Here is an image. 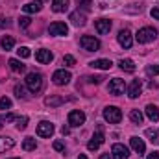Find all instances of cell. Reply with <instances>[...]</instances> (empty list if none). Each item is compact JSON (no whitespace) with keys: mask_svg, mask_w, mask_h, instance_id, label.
<instances>
[{"mask_svg":"<svg viewBox=\"0 0 159 159\" xmlns=\"http://www.w3.org/2000/svg\"><path fill=\"white\" fill-rule=\"evenodd\" d=\"M156 37H157V30H156V28H150V26H146V28H141V30L137 32V35H135L137 43H141V44L152 43Z\"/></svg>","mask_w":159,"mask_h":159,"instance_id":"cell-1","label":"cell"},{"mask_svg":"<svg viewBox=\"0 0 159 159\" xmlns=\"http://www.w3.org/2000/svg\"><path fill=\"white\" fill-rule=\"evenodd\" d=\"M26 87L30 89V93H39L41 89H43V76H41L39 72H30L28 76H26Z\"/></svg>","mask_w":159,"mask_h":159,"instance_id":"cell-2","label":"cell"},{"mask_svg":"<svg viewBox=\"0 0 159 159\" xmlns=\"http://www.w3.org/2000/svg\"><path fill=\"white\" fill-rule=\"evenodd\" d=\"M104 119L107 120L109 124H119L122 120V111H120L117 106H109L104 109Z\"/></svg>","mask_w":159,"mask_h":159,"instance_id":"cell-3","label":"cell"},{"mask_svg":"<svg viewBox=\"0 0 159 159\" xmlns=\"http://www.w3.org/2000/svg\"><path fill=\"white\" fill-rule=\"evenodd\" d=\"M80 44H81V48L87 50V52H96V50L100 48V41L96 39V37H93V35H83V37L80 39Z\"/></svg>","mask_w":159,"mask_h":159,"instance_id":"cell-4","label":"cell"},{"mask_svg":"<svg viewBox=\"0 0 159 159\" xmlns=\"http://www.w3.org/2000/svg\"><path fill=\"white\" fill-rule=\"evenodd\" d=\"M104 141H106V137H104V133H102V126H98L96 133H94V135H93V139L87 143V148H89L91 152H94V150H98V148L104 144Z\"/></svg>","mask_w":159,"mask_h":159,"instance_id":"cell-5","label":"cell"},{"mask_svg":"<svg viewBox=\"0 0 159 159\" xmlns=\"http://www.w3.org/2000/svg\"><path fill=\"white\" fill-rule=\"evenodd\" d=\"M70 80H72L70 72H69V70H65V69L56 70V72H54V76H52V81H54L56 85H67Z\"/></svg>","mask_w":159,"mask_h":159,"instance_id":"cell-6","label":"cell"},{"mask_svg":"<svg viewBox=\"0 0 159 159\" xmlns=\"http://www.w3.org/2000/svg\"><path fill=\"white\" fill-rule=\"evenodd\" d=\"M111 157L113 159H128L129 157V150L124 146V144H113V148H111Z\"/></svg>","mask_w":159,"mask_h":159,"instance_id":"cell-7","label":"cell"},{"mask_svg":"<svg viewBox=\"0 0 159 159\" xmlns=\"http://www.w3.org/2000/svg\"><path fill=\"white\" fill-rule=\"evenodd\" d=\"M48 34L50 35H67L69 34V26L65 22H52L48 26Z\"/></svg>","mask_w":159,"mask_h":159,"instance_id":"cell-8","label":"cell"},{"mask_svg":"<svg viewBox=\"0 0 159 159\" xmlns=\"http://www.w3.org/2000/svg\"><path fill=\"white\" fill-rule=\"evenodd\" d=\"M109 93L111 94H115V96H119V94H122L124 93V89H126V83H124V80L120 78H113L111 81H109Z\"/></svg>","mask_w":159,"mask_h":159,"instance_id":"cell-9","label":"cell"},{"mask_svg":"<svg viewBox=\"0 0 159 159\" xmlns=\"http://www.w3.org/2000/svg\"><path fill=\"white\" fill-rule=\"evenodd\" d=\"M85 122V113L83 111H78V109H74V111H70L69 113V126H74V128H78Z\"/></svg>","mask_w":159,"mask_h":159,"instance_id":"cell-10","label":"cell"},{"mask_svg":"<svg viewBox=\"0 0 159 159\" xmlns=\"http://www.w3.org/2000/svg\"><path fill=\"white\" fill-rule=\"evenodd\" d=\"M52 133H54V124H50L46 120L37 124V135L39 137H52Z\"/></svg>","mask_w":159,"mask_h":159,"instance_id":"cell-11","label":"cell"},{"mask_svg":"<svg viewBox=\"0 0 159 159\" xmlns=\"http://www.w3.org/2000/svg\"><path fill=\"white\" fill-rule=\"evenodd\" d=\"M111 20L109 19H98V20H94V28H96V32L100 34V35H104V34H109V30H111Z\"/></svg>","mask_w":159,"mask_h":159,"instance_id":"cell-12","label":"cell"},{"mask_svg":"<svg viewBox=\"0 0 159 159\" xmlns=\"http://www.w3.org/2000/svg\"><path fill=\"white\" fill-rule=\"evenodd\" d=\"M141 91H143V81L141 80H133L129 83V87H128V96L129 98H139Z\"/></svg>","mask_w":159,"mask_h":159,"instance_id":"cell-13","label":"cell"},{"mask_svg":"<svg viewBox=\"0 0 159 159\" xmlns=\"http://www.w3.org/2000/svg\"><path fill=\"white\" fill-rule=\"evenodd\" d=\"M119 43L120 46H124V48H131V44H133V39H131V32L129 30H120L119 32Z\"/></svg>","mask_w":159,"mask_h":159,"instance_id":"cell-14","label":"cell"},{"mask_svg":"<svg viewBox=\"0 0 159 159\" xmlns=\"http://www.w3.org/2000/svg\"><path fill=\"white\" fill-rule=\"evenodd\" d=\"M35 59L39 61V63H50L52 59H54V54L50 52V50H44V48H41V50H37L35 52Z\"/></svg>","mask_w":159,"mask_h":159,"instance_id":"cell-15","label":"cell"},{"mask_svg":"<svg viewBox=\"0 0 159 159\" xmlns=\"http://www.w3.org/2000/svg\"><path fill=\"white\" fill-rule=\"evenodd\" d=\"M129 144H131V148H133L139 156H143V154L146 152L144 141H143V139H139V137H131V139H129Z\"/></svg>","mask_w":159,"mask_h":159,"instance_id":"cell-16","label":"cell"},{"mask_svg":"<svg viewBox=\"0 0 159 159\" xmlns=\"http://www.w3.org/2000/svg\"><path fill=\"white\" fill-rule=\"evenodd\" d=\"M85 20H87V19H85V13H83V11H74V13H70V22H72V24H74V26H85Z\"/></svg>","mask_w":159,"mask_h":159,"instance_id":"cell-17","label":"cell"},{"mask_svg":"<svg viewBox=\"0 0 159 159\" xmlns=\"http://www.w3.org/2000/svg\"><path fill=\"white\" fill-rule=\"evenodd\" d=\"M93 69H100V70H109L111 67H113V63L109 61V59H94V61H91L89 63Z\"/></svg>","mask_w":159,"mask_h":159,"instance_id":"cell-18","label":"cell"},{"mask_svg":"<svg viewBox=\"0 0 159 159\" xmlns=\"http://www.w3.org/2000/svg\"><path fill=\"white\" fill-rule=\"evenodd\" d=\"M63 96H56V94H50V96H46L44 98V106H48V107H59V106H63Z\"/></svg>","mask_w":159,"mask_h":159,"instance_id":"cell-19","label":"cell"},{"mask_svg":"<svg viewBox=\"0 0 159 159\" xmlns=\"http://www.w3.org/2000/svg\"><path fill=\"white\" fill-rule=\"evenodd\" d=\"M146 117L152 120V122H157L159 120V107L154 104H148L146 106Z\"/></svg>","mask_w":159,"mask_h":159,"instance_id":"cell-20","label":"cell"},{"mask_svg":"<svg viewBox=\"0 0 159 159\" xmlns=\"http://www.w3.org/2000/svg\"><path fill=\"white\" fill-rule=\"evenodd\" d=\"M13 146H15V141H13L11 137H0V154L11 150Z\"/></svg>","mask_w":159,"mask_h":159,"instance_id":"cell-21","label":"cell"},{"mask_svg":"<svg viewBox=\"0 0 159 159\" xmlns=\"http://www.w3.org/2000/svg\"><path fill=\"white\" fill-rule=\"evenodd\" d=\"M52 9L56 13H63L69 9V0H52Z\"/></svg>","mask_w":159,"mask_h":159,"instance_id":"cell-22","label":"cell"},{"mask_svg":"<svg viewBox=\"0 0 159 159\" xmlns=\"http://www.w3.org/2000/svg\"><path fill=\"white\" fill-rule=\"evenodd\" d=\"M7 65H9V69H11L13 72H17V74H20V72H24V70H26V65H24V63H20L19 59H9V61H7Z\"/></svg>","mask_w":159,"mask_h":159,"instance_id":"cell-23","label":"cell"},{"mask_svg":"<svg viewBox=\"0 0 159 159\" xmlns=\"http://www.w3.org/2000/svg\"><path fill=\"white\" fill-rule=\"evenodd\" d=\"M41 0H35V2H30V4H26V6H22V11L24 13H37L41 11Z\"/></svg>","mask_w":159,"mask_h":159,"instance_id":"cell-24","label":"cell"},{"mask_svg":"<svg viewBox=\"0 0 159 159\" xmlns=\"http://www.w3.org/2000/svg\"><path fill=\"white\" fill-rule=\"evenodd\" d=\"M119 67L126 72H135V63L131 59H120L119 61Z\"/></svg>","mask_w":159,"mask_h":159,"instance_id":"cell-25","label":"cell"},{"mask_svg":"<svg viewBox=\"0 0 159 159\" xmlns=\"http://www.w3.org/2000/svg\"><path fill=\"white\" fill-rule=\"evenodd\" d=\"M22 148H24L26 152H32V150H35V148H37V143H35V139H34V137H26V139L22 141Z\"/></svg>","mask_w":159,"mask_h":159,"instance_id":"cell-26","label":"cell"},{"mask_svg":"<svg viewBox=\"0 0 159 159\" xmlns=\"http://www.w3.org/2000/svg\"><path fill=\"white\" fill-rule=\"evenodd\" d=\"M144 133H146V137H148V139H150V141H152L154 144H159V129L148 128V129H146Z\"/></svg>","mask_w":159,"mask_h":159,"instance_id":"cell-27","label":"cell"},{"mask_svg":"<svg viewBox=\"0 0 159 159\" xmlns=\"http://www.w3.org/2000/svg\"><path fill=\"white\" fill-rule=\"evenodd\" d=\"M129 119H131L133 124H141L144 117H143V113H141L139 109H131V111H129Z\"/></svg>","mask_w":159,"mask_h":159,"instance_id":"cell-28","label":"cell"},{"mask_svg":"<svg viewBox=\"0 0 159 159\" xmlns=\"http://www.w3.org/2000/svg\"><path fill=\"white\" fill-rule=\"evenodd\" d=\"M0 44H2V48H4V50H11V48L15 46V39H13V37H9V35H6L4 39L0 41Z\"/></svg>","mask_w":159,"mask_h":159,"instance_id":"cell-29","label":"cell"},{"mask_svg":"<svg viewBox=\"0 0 159 159\" xmlns=\"http://www.w3.org/2000/svg\"><path fill=\"white\" fill-rule=\"evenodd\" d=\"M76 4H78V9H81V11H91V7H93L91 0H76Z\"/></svg>","mask_w":159,"mask_h":159,"instance_id":"cell-30","label":"cell"},{"mask_svg":"<svg viewBox=\"0 0 159 159\" xmlns=\"http://www.w3.org/2000/svg\"><path fill=\"white\" fill-rule=\"evenodd\" d=\"M17 54H19V57H30L32 56V52H30V48H26V46H20L19 50H17Z\"/></svg>","mask_w":159,"mask_h":159,"instance_id":"cell-31","label":"cell"},{"mask_svg":"<svg viewBox=\"0 0 159 159\" xmlns=\"http://www.w3.org/2000/svg\"><path fill=\"white\" fill-rule=\"evenodd\" d=\"M15 94H17L19 98H26V96H28V94H26L24 85H15Z\"/></svg>","mask_w":159,"mask_h":159,"instance_id":"cell-32","label":"cell"},{"mask_svg":"<svg viewBox=\"0 0 159 159\" xmlns=\"http://www.w3.org/2000/svg\"><path fill=\"white\" fill-rule=\"evenodd\" d=\"M28 126V117H19L17 119V129H26Z\"/></svg>","mask_w":159,"mask_h":159,"instance_id":"cell-33","label":"cell"},{"mask_svg":"<svg viewBox=\"0 0 159 159\" xmlns=\"http://www.w3.org/2000/svg\"><path fill=\"white\" fill-rule=\"evenodd\" d=\"M146 74H150V76H157L159 74V65H148V67H146Z\"/></svg>","mask_w":159,"mask_h":159,"instance_id":"cell-34","label":"cell"},{"mask_svg":"<svg viewBox=\"0 0 159 159\" xmlns=\"http://www.w3.org/2000/svg\"><path fill=\"white\" fill-rule=\"evenodd\" d=\"M11 107V100L7 96H2L0 98V109H9Z\"/></svg>","mask_w":159,"mask_h":159,"instance_id":"cell-35","label":"cell"},{"mask_svg":"<svg viewBox=\"0 0 159 159\" xmlns=\"http://www.w3.org/2000/svg\"><path fill=\"white\" fill-rule=\"evenodd\" d=\"M30 24H32V19H30V17H20V19H19V26H20V28H28Z\"/></svg>","mask_w":159,"mask_h":159,"instance_id":"cell-36","label":"cell"},{"mask_svg":"<svg viewBox=\"0 0 159 159\" xmlns=\"http://www.w3.org/2000/svg\"><path fill=\"white\" fill-rule=\"evenodd\" d=\"M63 63H65L67 67H72V65H76V59H74V56H70V54H67V56L63 57Z\"/></svg>","mask_w":159,"mask_h":159,"instance_id":"cell-37","label":"cell"},{"mask_svg":"<svg viewBox=\"0 0 159 159\" xmlns=\"http://www.w3.org/2000/svg\"><path fill=\"white\" fill-rule=\"evenodd\" d=\"M54 150H57V152H65V144H63L61 141H56V143H54Z\"/></svg>","mask_w":159,"mask_h":159,"instance_id":"cell-38","label":"cell"},{"mask_svg":"<svg viewBox=\"0 0 159 159\" xmlns=\"http://www.w3.org/2000/svg\"><path fill=\"white\" fill-rule=\"evenodd\" d=\"M0 28H9V20L4 19V17H0Z\"/></svg>","mask_w":159,"mask_h":159,"instance_id":"cell-39","label":"cell"},{"mask_svg":"<svg viewBox=\"0 0 159 159\" xmlns=\"http://www.w3.org/2000/svg\"><path fill=\"white\" fill-rule=\"evenodd\" d=\"M150 15L156 19V20H159V7H152V11H150Z\"/></svg>","mask_w":159,"mask_h":159,"instance_id":"cell-40","label":"cell"},{"mask_svg":"<svg viewBox=\"0 0 159 159\" xmlns=\"http://www.w3.org/2000/svg\"><path fill=\"white\" fill-rule=\"evenodd\" d=\"M2 120H4V122H11V120H17V117L9 113V115H4V117H2Z\"/></svg>","mask_w":159,"mask_h":159,"instance_id":"cell-41","label":"cell"},{"mask_svg":"<svg viewBox=\"0 0 159 159\" xmlns=\"http://www.w3.org/2000/svg\"><path fill=\"white\" fill-rule=\"evenodd\" d=\"M87 80H91L93 83H102L106 78H104V76H94V78H87Z\"/></svg>","mask_w":159,"mask_h":159,"instance_id":"cell-42","label":"cell"},{"mask_svg":"<svg viewBox=\"0 0 159 159\" xmlns=\"http://www.w3.org/2000/svg\"><path fill=\"white\" fill-rule=\"evenodd\" d=\"M61 133H63V135H69V133H70L69 126H63V128H61Z\"/></svg>","mask_w":159,"mask_h":159,"instance_id":"cell-43","label":"cell"},{"mask_svg":"<svg viewBox=\"0 0 159 159\" xmlns=\"http://www.w3.org/2000/svg\"><path fill=\"white\" fill-rule=\"evenodd\" d=\"M148 159H159V152H152V154L148 156Z\"/></svg>","mask_w":159,"mask_h":159,"instance_id":"cell-44","label":"cell"},{"mask_svg":"<svg viewBox=\"0 0 159 159\" xmlns=\"http://www.w3.org/2000/svg\"><path fill=\"white\" fill-rule=\"evenodd\" d=\"M100 159H113V157H111L109 154H102V156H100Z\"/></svg>","mask_w":159,"mask_h":159,"instance_id":"cell-45","label":"cell"},{"mask_svg":"<svg viewBox=\"0 0 159 159\" xmlns=\"http://www.w3.org/2000/svg\"><path fill=\"white\" fill-rule=\"evenodd\" d=\"M148 87H150V89H156V87H157V83H156V81H150V85H148Z\"/></svg>","mask_w":159,"mask_h":159,"instance_id":"cell-46","label":"cell"},{"mask_svg":"<svg viewBox=\"0 0 159 159\" xmlns=\"http://www.w3.org/2000/svg\"><path fill=\"white\" fill-rule=\"evenodd\" d=\"M80 159H89V157H87L85 154H80Z\"/></svg>","mask_w":159,"mask_h":159,"instance_id":"cell-47","label":"cell"},{"mask_svg":"<svg viewBox=\"0 0 159 159\" xmlns=\"http://www.w3.org/2000/svg\"><path fill=\"white\" fill-rule=\"evenodd\" d=\"M2 122H4V120H2V117H0V129H2Z\"/></svg>","mask_w":159,"mask_h":159,"instance_id":"cell-48","label":"cell"},{"mask_svg":"<svg viewBox=\"0 0 159 159\" xmlns=\"http://www.w3.org/2000/svg\"><path fill=\"white\" fill-rule=\"evenodd\" d=\"M15 159H19V157H15Z\"/></svg>","mask_w":159,"mask_h":159,"instance_id":"cell-49","label":"cell"}]
</instances>
